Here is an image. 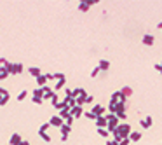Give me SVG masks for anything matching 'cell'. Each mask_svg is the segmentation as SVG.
I'll return each instance as SVG.
<instances>
[{
	"label": "cell",
	"instance_id": "obj_26",
	"mask_svg": "<svg viewBox=\"0 0 162 145\" xmlns=\"http://www.w3.org/2000/svg\"><path fill=\"white\" fill-rule=\"evenodd\" d=\"M38 135H40V138L44 142H51V135H47V133H38Z\"/></svg>",
	"mask_w": 162,
	"mask_h": 145
},
{
	"label": "cell",
	"instance_id": "obj_25",
	"mask_svg": "<svg viewBox=\"0 0 162 145\" xmlns=\"http://www.w3.org/2000/svg\"><path fill=\"white\" fill-rule=\"evenodd\" d=\"M26 95H28V91H26V89H23V91H19V93H17V100H19V102H23V100L26 98Z\"/></svg>",
	"mask_w": 162,
	"mask_h": 145
},
{
	"label": "cell",
	"instance_id": "obj_16",
	"mask_svg": "<svg viewBox=\"0 0 162 145\" xmlns=\"http://www.w3.org/2000/svg\"><path fill=\"white\" fill-rule=\"evenodd\" d=\"M141 138V133L140 131H131V135H129V140L131 142H138Z\"/></svg>",
	"mask_w": 162,
	"mask_h": 145
},
{
	"label": "cell",
	"instance_id": "obj_9",
	"mask_svg": "<svg viewBox=\"0 0 162 145\" xmlns=\"http://www.w3.org/2000/svg\"><path fill=\"white\" fill-rule=\"evenodd\" d=\"M154 42H155V37L152 33H145L143 35V44L145 46H154Z\"/></svg>",
	"mask_w": 162,
	"mask_h": 145
},
{
	"label": "cell",
	"instance_id": "obj_11",
	"mask_svg": "<svg viewBox=\"0 0 162 145\" xmlns=\"http://www.w3.org/2000/svg\"><path fill=\"white\" fill-rule=\"evenodd\" d=\"M28 72H30V75H31V77H35V79L42 75V70H40L38 67H30V68H28Z\"/></svg>",
	"mask_w": 162,
	"mask_h": 145
},
{
	"label": "cell",
	"instance_id": "obj_8",
	"mask_svg": "<svg viewBox=\"0 0 162 145\" xmlns=\"http://www.w3.org/2000/svg\"><path fill=\"white\" fill-rule=\"evenodd\" d=\"M91 112H92L96 117H99V116H105V112H106V110H105V107H103V105H94Z\"/></svg>",
	"mask_w": 162,
	"mask_h": 145
},
{
	"label": "cell",
	"instance_id": "obj_36",
	"mask_svg": "<svg viewBox=\"0 0 162 145\" xmlns=\"http://www.w3.org/2000/svg\"><path fill=\"white\" fill-rule=\"evenodd\" d=\"M157 28H159V30H162V21H159V23H157Z\"/></svg>",
	"mask_w": 162,
	"mask_h": 145
},
{
	"label": "cell",
	"instance_id": "obj_24",
	"mask_svg": "<svg viewBox=\"0 0 162 145\" xmlns=\"http://www.w3.org/2000/svg\"><path fill=\"white\" fill-rule=\"evenodd\" d=\"M56 109H58V110H65V109H70V107L66 105V102H65V100H61V102L56 105Z\"/></svg>",
	"mask_w": 162,
	"mask_h": 145
},
{
	"label": "cell",
	"instance_id": "obj_20",
	"mask_svg": "<svg viewBox=\"0 0 162 145\" xmlns=\"http://www.w3.org/2000/svg\"><path fill=\"white\" fill-rule=\"evenodd\" d=\"M59 131H61V135H68V133L72 131V126H68V124H63V126L59 128Z\"/></svg>",
	"mask_w": 162,
	"mask_h": 145
},
{
	"label": "cell",
	"instance_id": "obj_19",
	"mask_svg": "<svg viewBox=\"0 0 162 145\" xmlns=\"http://www.w3.org/2000/svg\"><path fill=\"white\" fill-rule=\"evenodd\" d=\"M9 75H10V74L7 72V68H5V67H0V81H3V79H7Z\"/></svg>",
	"mask_w": 162,
	"mask_h": 145
},
{
	"label": "cell",
	"instance_id": "obj_35",
	"mask_svg": "<svg viewBox=\"0 0 162 145\" xmlns=\"http://www.w3.org/2000/svg\"><path fill=\"white\" fill-rule=\"evenodd\" d=\"M68 140V135H61V142H66Z\"/></svg>",
	"mask_w": 162,
	"mask_h": 145
},
{
	"label": "cell",
	"instance_id": "obj_3",
	"mask_svg": "<svg viewBox=\"0 0 162 145\" xmlns=\"http://www.w3.org/2000/svg\"><path fill=\"white\" fill-rule=\"evenodd\" d=\"M10 98V93L5 89V88H0V107H3Z\"/></svg>",
	"mask_w": 162,
	"mask_h": 145
},
{
	"label": "cell",
	"instance_id": "obj_1",
	"mask_svg": "<svg viewBox=\"0 0 162 145\" xmlns=\"http://www.w3.org/2000/svg\"><path fill=\"white\" fill-rule=\"evenodd\" d=\"M106 121H108V124H106V130H108L110 133H113V131L117 130V126L120 124V119H119L115 114H106Z\"/></svg>",
	"mask_w": 162,
	"mask_h": 145
},
{
	"label": "cell",
	"instance_id": "obj_30",
	"mask_svg": "<svg viewBox=\"0 0 162 145\" xmlns=\"http://www.w3.org/2000/svg\"><path fill=\"white\" fill-rule=\"evenodd\" d=\"M129 142H131L129 138H122L120 142H115V144H117V145H129Z\"/></svg>",
	"mask_w": 162,
	"mask_h": 145
},
{
	"label": "cell",
	"instance_id": "obj_34",
	"mask_svg": "<svg viewBox=\"0 0 162 145\" xmlns=\"http://www.w3.org/2000/svg\"><path fill=\"white\" fill-rule=\"evenodd\" d=\"M155 70H157V72H161V74H162V65H161V63H155Z\"/></svg>",
	"mask_w": 162,
	"mask_h": 145
},
{
	"label": "cell",
	"instance_id": "obj_33",
	"mask_svg": "<svg viewBox=\"0 0 162 145\" xmlns=\"http://www.w3.org/2000/svg\"><path fill=\"white\" fill-rule=\"evenodd\" d=\"M92 100H94V98H92L91 95H87V96H86V103H92Z\"/></svg>",
	"mask_w": 162,
	"mask_h": 145
},
{
	"label": "cell",
	"instance_id": "obj_15",
	"mask_svg": "<svg viewBox=\"0 0 162 145\" xmlns=\"http://www.w3.org/2000/svg\"><path fill=\"white\" fill-rule=\"evenodd\" d=\"M23 72V63H14V68H12V75H19Z\"/></svg>",
	"mask_w": 162,
	"mask_h": 145
},
{
	"label": "cell",
	"instance_id": "obj_32",
	"mask_svg": "<svg viewBox=\"0 0 162 145\" xmlns=\"http://www.w3.org/2000/svg\"><path fill=\"white\" fill-rule=\"evenodd\" d=\"M65 95H66V96H73V91L68 89V88H65Z\"/></svg>",
	"mask_w": 162,
	"mask_h": 145
},
{
	"label": "cell",
	"instance_id": "obj_17",
	"mask_svg": "<svg viewBox=\"0 0 162 145\" xmlns=\"http://www.w3.org/2000/svg\"><path fill=\"white\" fill-rule=\"evenodd\" d=\"M65 84H66V79H61V81H58V82L54 84V91H59V89H63V88H65Z\"/></svg>",
	"mask_w": 162,
	"mask_h": 145
},
{
	"label": "cell",
	"instance_id": "obj_21",
	"mask_svg": "<svg viewBox=\"0 0 162 145\" xmlns=\"http://www.w3.org/2000/svg\"><path fill=\"white\" fill-rule=\"evenodd\" d=\"M120 91H122V95H124V96H126V98H127V96H131V95H133V89H131V88H129V86H126V88H122V89H120Z\"/></svg>",
	"mask_w": 162,
	"mask_h": 145
},
{
	"label": "cell",
	"instance_id": "obj_28",
	"mask_svg": "<svg viewBox=\"0 0 162 145\" xmlns=\"http://www.w3.org/2000/svg\"><path fill=\"white\" fill-rule=\"evenodd\" d=\"M99 72H101V70H99V67H96V68H92V70H91V77H96V75H98Z\"/></svg>",
	"mask_w": 162,
	"mask_h": 145
},
{
	"label": "cell",
	"instance_id": "obj_37",
	"mask_svg": "<svg viewBox=\"0 0 162 145\" xmlns=\"http://www.w3.org/2000/svg\"><path fill=\"white\" fill-rule=\"evenodd\" d=\"M161 65H162V63H161Z\"/></svg>",
	"mask_w": 162,
	"mask_h": 145
},
{
	"label": "cell",
	"instance_id": "obj_18",
	"mask_svg": "<svg viewBox=\"0 0 162 145\" xmlns=\"http://www.w3.org/2000/svg\"><path fill=\"white\" fill-rule=\"evenodd\" d=\"M98 135H99V137H103V138H108L110 131H108L106 128H98Z\"/></svg>",
	"mask_w": 162,
	"mask_h": 145
},
{
	"label": "cell",
	"instance_id": "obj_31",
	"mask_svg": "<svg viewBox=\"0 0 162 145\" xmlns=\"http://www.w3.org/2000/svg\"><path fill=\"white\" fill-rule=\"evenodd\" d=\"M73 121H75V117H73V116H70V117L66 119V123H65V124H68V126H72V124H73Z\"/></svg>",
	"mask_w": 162,
	"mask_h": 145
},
{
	"label": "cell",
	"instance_id": "obj_23",
	"mask_svg": "<svg viewBox=\"0 0 162 145\" xmlns=\"http://www.w3.org/2000/svg\"><path fill=\"white\" fill-rule=\"evenodd\" d=\"M49 128H51V124H49V121H47V123H44V124L38 128V133H47V130H49Z\"/></svg>",
	"mask_w": 162,
	"mask_h": 145
},
{
	"label": "cell",
	"instance_id": "obj_6",
	"mask_svg": "<svg viewBox=\"0 0 162 145\" xmlns=\"http://www.w3.org/2000/svg\"><path fill=\"white\" fill-rule=\"evenodd\" d=\"M70 114L77 119V117H80L82 114H84V109H82V105H75L73 109H70Z\"/></svg>",
	"mask_w": 162,
	"mask_h": 145
},
{
	"label": "cell",
	"instance_id": "obj_29",
	"mask_svg": "<svg viewBox=\"0 0 162 145\" xmlns=\"http://www.w3.org/2000/svg\"><path fill=\"white\" fill-rule=\"evenodd\" d=\"M84 116H86V117H87V119H92V121H96V119H98V117H96V116H94V114H92V112H86V114H84Z\"/></svg>",
	"mask_w": 162,
	"mask_h": 145
},
{
	"label": "cell",
	"instance_id": "obj_5",
	"mask_svg": "<svg viewBox=\"0 0 162 145\" xmlns=\"http://www.w3.org/2000/svg\"><path fill=\"white\" fill-rule=\"evenodd\" d=\"M49 124H51V126H56V128H61V126L65 124V121H63L59 116H52V117L49 119Z\"/></svg>",
	"mask_w": 162,
	"mask_h": 145
},
{
	"label": "cell",
	"instance_id": "obj_10",
	"mask_svg": "<svg viewBox=\"0 0 162 145\" xmlns=\"http://www.w3.org/2000/svg\"><path fill=\"white\" fill-rule=\"evenodd\" d=\"M152 123H154V119H152L150 116H147L145 119H141V121H140V124H141V128H145V130H148V128L152 126Z\"/></svg>",
	"mask_w": 162,
	"mask_h": 145
},
{
	"label": "cell",
	"instance_id": "obj_22",
	"mask_svg": "<svg viewBox=\"0 0 162 145\" xmlns=\"http://www.w3.org/2000/svg\"><path fill=\"white\" fill-rule=\"evenodd\" d=\"M51 103H52L54 107L59 103V96H58V93H56V91H54V93H52V96H51Z\"/></svg>",
	"mask_w": 162,
	"mask_h": 145
},
{
	"label": "cell",
	"instance_id": "obj_14",
	"mask_svg": "<svg viewBox=\"0 0 162 145\" xmlns=\"http://www.w3.org/2000/svg\"><path fill=\"white\" fill-rule=\"evenodd\" d=\"M37 84H38V88L47 86V77H45V74H42L40 77H37Z\"/></svg>",
	"mask_w": 162,
	"mask_h": 145
},
{
	"label": "cell",
	"instance_id": "obj_2",
	"mask_svg": "<svg viewBox=\"0 0 162 145\" xmlns=\"http://www.w3.org/2000/svg\"><path fill=\"white\" fill-rule=\"evenodd\" d=\"M31 100H33V103H37V105H40V103H44V89L42 88H35L33 91H31Z\"/></svg>",
	"mask_w": 162,
	"mask_h": 145
},
{
	"label": "cell",
	"instance_id": "obj_4",
	"mask_svg": "<svg viewBox=\"0 0 162 145\" xmlns=\"http://www.w3.org/2000/svg\"><path fill=\"white\" fill-rule=\"evenodd\" d=\"M94 4H98V0H82L80 4H79V11H87L91 5H94Z\"/></svg>",
	"mask_w": 162,
	"mask_h": 145
},
{
	"label": "cell",
	"instance_id": "obj_13",
	"mask_svg": "<svg viewBox=\"0 0 162 145\" xmlns=\"http://www.w3.org/2000/svg\"><path fill=\"white\" fill-rule=\"evenodd\" d=\"M98 67H99V70L106 72V70L110 68V61H108V60H99V65H98Z\"/></svg>",
	"mask_w": 162,
	"mask_h": 145
},
{
	"label": "cell",
	"instance_id": "obj_27",
	"mask_svg": "<svg viewBox=\"0 0 162 145\" xmlns=\"http://www.w3.org/2000/svg\"><path fill=\"white\" fill-rule=\"evenodd\" d=\"M54 79H56V81H61V79H66V77H65V74H61V72H56V74H54Z\"/></svg>",
	"mask_w": 162,
	"mask_h": 145
},
{
	"label": "cell",
	"instance_id": "obj_7",
	"mask_svg": "<svg viewBox=\"0 0 162 145\" xmlns=\"http://www.w3.org/2000/svg\"><path fill=\"white\" fill-rule=\"evenodd\" d=\"M21 142H23V138H21L19 133H12L10 138H9V145H19Z\"/></svg>",
	"mask_w": 162,
	"mask_h": 145
},
{
	"label": "cell",
	"instance_id": "obj_12",
	"mask_svg": "<svg viewBox=\"0 0 162 145\" xmlns=\"http://www.w3.org/2000/svg\"><path fill=\"white\" fill-rule=\"evenodd\" d=\"M106 124H108L106 116H99V117L96 119V126H98V128H106Z\"/></svg>",
	"mask_w": 162,
	"mask_h": 145
}]
</instances>
